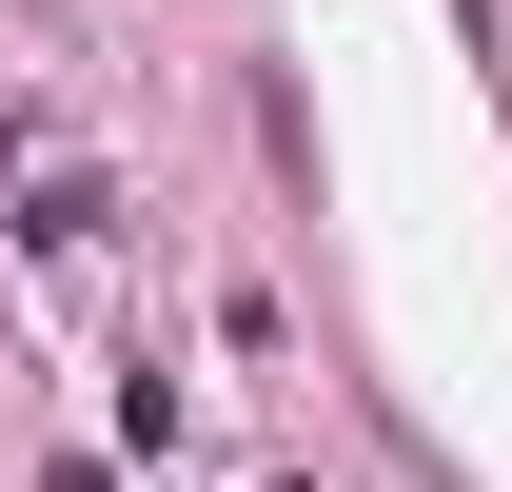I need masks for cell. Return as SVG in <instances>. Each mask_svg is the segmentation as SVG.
Wrapping results in <instances>:
<instances>
[{
    "label": "cell",
    "instance_id": "obj_1",
    "mask_svg": "<svg viewBox=\"0 0 512 492\" xmlns=\"http://www.w3.org/2000/svg\"><path fill=\"white\" fill-rule=\"evenodd\" d=\"M60 492H119V473H99V453H79V473H60Z\"/></svg>",
    "mask_w": 512,
    "mask_h": 492
}]
</instances>
